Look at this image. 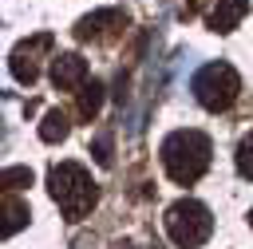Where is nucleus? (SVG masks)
<instances>
[{
    "label": "nucleus",
    "mask_w": 253,
    "mask_h": 249,
    "mask_svg": "<svg viewBox=\"0 0 253 249\" xmlns=\"http://www.w3.org/2000/svg\"><path fill=\"white\" fill-rule=\"evenodd\" d=\"M249 225H253V209H249Z\"/></svg>",
    "instance_id": "dca6fc26"
},
{
    "label": "nucleus",
    "mask_w": 253,
    "mask_h": 249,
    "mask_svg": "<svg viewBox=\"0 0 253 249\" xmlns=\"http://www.w3.org/2000/svg\"><path fill=\"white\" fill-rule=\"evenodd\" d=\"M47 190H51V198L59 202V209L67 213V221L87 217L91 206H95V198H99L91 174H87L79 162H59V166H51V174H47Z\"/></svg>",
    "instance_id": "f03ea898"
},
{
    "label": "nucleus",
    "mask_w": 253,
    "mask_h": 249,
    "mask_svg": "<svg viewBox=\"0 0 253 249\" xmlns=\"http://www.w3.org/2000/svg\"><path fill=\"white\" fill-rule=\"evenodd\" d=\"M43 51H51V36L47 32H40V36H32V40H24L16 51H12V75L20 79V83H36V75H40V55Z\"/></svg>",
    "instance_id": "39448f33"
},
{
    "label": "nucleus",
    "mask_w": 253,
    "mask_h": 249,
    "mask_svg": "<svg viewBox=\"0 0 253 249\" xmlns=\"http://www.w3.org/2000/svg\"><path fill=\"white\" fill-rule=\"evenodd\" d=\"M67 130H71V123H67L63 111H47L43 123H40V138H43V142H63Z\"/></svg>",
    "instance_id": "9d476101"
},
{
    "label": "nucleus",
    "mask_w": 253,
    "mask_h": 249,
    "mask_svg": "<svg viewBox=\"0 0 253 249\" xmlns=\"http://www.w3.org/2000/svg\"><path fill=\"white\" fill-rule=\"evenodd\" d=\"M245 12H249V0H217V8L210 16V28L213 32H233Z\"/></svg>",
    "instance_id": "0eeeda50"
},
{
    "label": "nucleus",
    "mask_w": 253,
    "mask_h": 249,
    "mask_svg": "<svg viewBox=\"0 0 253 249\" xmlns=\"http://www.w3.org/2000/svg\"><path fill=\"white\" fill-rule=\"evenodd\" d=\"M99 107H103V83L91 79V83L79 87V115L91 119V115H99Z\"/></svg>",
    "instance_id": "9b49d317"
},
{
    "label": "nucleus",
    "mask_w": 253,
    "mask_h": 249,
    "mask_svg": "<svg viewBox=\"0 0 253 249\" xmlns=\"http://www.w3.org/2000/svg\"><path fill=\"white\" fill-rule=\"evenodd\" d=\"M20 186H32V170L28 166H8L4 170V190H20Z\"/></svg>",
    "instance_id": "ddd939ff"
},
{
    "label": "nucleus",
    "mask_w": 253,
    "mask_h": 249,
    "mask_svg": "<svg viewBox=\"0 0 253 249\" xmlns=\"http://www.w3.org/2000/svg\"><path fill=\"white\" fill-rule=\"evenodd\" d=\"M28 221V202L16 198V190H4V237H12Z\"/></svg>",
    "instance_id": "1a4fd4ad"
},
{
    "label": "nucleus",
    "mask_w": 253,
    "mask_h": 249,
    "mask_svg": "<svg viewBox=\"0 0 253 249\" xmlns=\"http://www.w3.org/2000/svg\"><path fill=\"white\" fill-rule=\"evenodd\" d=\"M198 8H202V0H186V8H182V16H194Z\"/></svg>",
    "instance_id": "2eb2a0df"
},
{
    "label": "nucleus",
    "mask_w": 253,
    "mask_h": 249,
    "mask_svg": "<svg viewBox=\"0 0 253 249\" xmlns=\"http://www.w3.org/2000/svg\"><path fill=\"white\" fill-rule=\"evenodd\" d=\"M237 91H241V79H237V71L229 67V63H210V67H202L198 75H194V99L206 107V111H225L233 99H237Z\"/></svg>",
    "instance_id": "20e7f679"
},
{
    "label": "nucleus",
    "mask_w": 253,
    "mask_h": 249,
    "mask_svg": "<svg viewBox=\"0 0 253 249\" xmlns=\"http://www.w3.org/2000/svg\"><path fill=\"white\" fill-rule=\"evenodd\" d=\"M95 162L99 166H111V134H99L95 138Z\"/></svg>",
    "instance_id": "4468645a"
},
{
    "label": "nucleus",
    "mask_w": 253,
    "mask_h": 249,
    "mask_svg": "<svg viewBox=\"0 0 253 249\" xmlns=\"http://www.w3.org/2000/svg\"><path fill=\"white\" fill-rule=\"evenodd\" d=\"M83 79H87V59L83 55H75V51L55 55V63H51V83L55 87L71 91V87H83Z\"/></svg>",
    "instance_id": "423d86ee"
},
{
    "label": "nucleus",
    "mask_w": 253,
    "mask_h": 249,
    "mask_svg": "<svg viewBox=\"0 0 253 249\" xmlns=\"http://www.w3.org/2000/svg\"><path fill=\"white\" fill-rule=\"evenodd\" d=\"M162 166L166 174L178 182V186H190L206 174L210 166V138L202 130H174L166 142H162Z\"/></svg>",
    "instance_id": "f257e3e1"
},
{
    "label": "nucleus",
    "mask_w": 253,
    "mask_h": 249,
    "mask_svg": "<svg viewBox=\"0 0 253 249\" xmlns=\"http://www.w3.org/2000/svg\"><path fill=\"white\" fill-rule=\"evenodd\" d=\"M166 233H170V241L178 249H198L213 233V217H210V209L202 202L182 198V202H174L166 209Z\"/></svg>",
    "instance_id": "7ed1b4c3"
},
{
    "label": "nucleus",
    "mask_w": 253,
    "mask_h": 249,
    "mask_svg": "<svg viewBox=\"0 0 253 249\" xmlns=\"http://www.w3.org/2000/svg\"><path fill=\"white\" fill-rule=\"evenodd\" d=\"M237 170L253 182V130L241 138V146H237Z\"/></svg>",
    "instance_id": "f8f14e48"
},
{
    "label": "nucleus",
    "mask_w": 253,
    "mask_h": 249,
    "mask_svg": "<svg viewBox=\"0 0 253 249\" xmlns=\"http://www.w3.org/2000/svg\"><path fill=\"white\" fill-rule=\"evenodd\" d=\"M123 20H126V16H123L119 8H107V12L83 16L79 28H75V36H79V40H99V36H107V24H123Z\"/></svg>",
    "instance_id": "6e6552de"
}]
</instances>
